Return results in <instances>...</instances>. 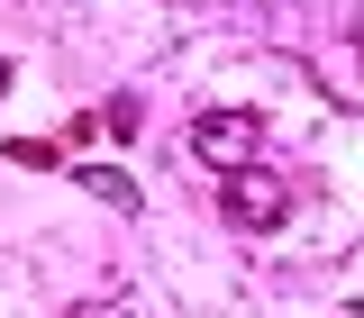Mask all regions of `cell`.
<instances>
[{"label":"cell","mask_w":364,"mask_h":318,"mask_svg":"<svg viewBox=\"0 0 364 318\" xmlns=\"http://www.w3.org/2000/svg\"><path fill=\"white\" fill-rule=\"evenodd\" d=\"M255 146H264V119H255V109H200V119H191V155L219 164V173H246Z\"/></svg>","instance_id":"6da1fadb"},{"label":"cell","mask_w":364,"mask_h":318,"mask_svg":"<svg viewBox=\"0 0 364 318\" xmlns=\"http://www.w3.org/2000/svg\"><path fill=\"white\" fill-rule=\"evenodd\" d=\"M219 219H237V227H273V219H291V173H264V164L219 173Z\"/></svg>","instance_id":"7a4b0ae2"},{"label":"cell","mask_w":364,"mask_h":318,"mask_svg":"<svg viewBox=\"0 0 364 318\" xmlns=\"http://www.w3.org/2000/svg\"><path fill=\"white\" fill-rule=\"evenodd\" d=\"M82 182L109 200V209H136V182H128V173H109V164H100V173H82Z\"/></svg>","instance_id":"3957f363"},{"label":"cell","mask_w":364,"mask_h":318,"mask_svg":"<svg viewBox=\"0 0 364 318\" xmlns=\"http://www.w3.org/2000/svg\"><path fill=\"white\" fill-rule=\"evenodd\" d=\"M100 136H136V100H109L100 109Z\"/></svg>","instance_id":"277c9868"},{"label":"cell","mask_w":364,"mask_h":318,"mask_svg":"<svg viewBox=\"0 0 364 318\" xmlns=\"http://www.w3.org/2000/svg\"><path fill=\"white\" fill-rule=\"evenodd\" d=\"M73 318H136V309H119V300H91V309H73Z\"/></svg>","instance_id":"5b68a950"},{"label":"cell","mask_w":364,"mask_h":318,"mask_svg":"<svg viewBox=\"0 0 364 318\" xmlns=\"http://www.w3.org/2000/svg\"><path fill=\"white\" fill-rule=\"evenodd\" d=\"M346 28H355V37H364V0H346Z\"/></svg>","instance_id":"8992f818"},{"label":"cell","mask_w":364,"mask_h":318,"mask_svg":"<svg viewBox=\"0 0 364 318\" xmlns=\"http://www.w3.org/2000/svg\"><path fill=\"white\" fill-rule=\"evenodd\" d=\"M0 91H9V64H0Z\"/></svg>","instance_id":"52a82bcc"}]
</instances>
